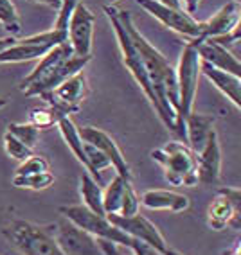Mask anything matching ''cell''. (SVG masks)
Segmentation results:
<instances>
[{"label":"cell","instance_id":"cell-1","mask_svg":"<svg viewBox=\"0 0 241 255\" xmlns=\"http://www.w3.org/2000/svg\"><path fill=\"white\" fill-rule=\"evenodd\" d=\"M115 11H117L119 20L123 22L128 34L132 38L133 45L137 47L139 54H141L142 65H144L146 74L150 78L151 87L155 90V96L159 99L160 110H162L160 121L166 124L168 129L175 131V117H177V110H178L177 70H175L173 65L169 63V59L159 49H155L150 41L142 36L139 27L133 22L132 14L123 9H115Z\"/></svg>","mask_w":241,"mask_h":255},{"label":"cell","instance_id":"cell-2","mask_svg":"<svg viewBox=\"0 0 241 255\" xmlns=\"http://www.w3.org/2000/svg\"><path fill=\"white\" fill-rule=\"evenodd\" d=\"M177 85H178V110L175 117V133L186 140V123L187 115L193 112V105L196 99L198 81L202 76V58L196 47L187 41L182 49L177 69Z\"/></svg>","mask_w":241,"mask_h":255},{"label":"cell","instance_id":"cell-3","mask_svg":"<svg viewBox=\"0 0 241 255\" xmlns=\"http://www.w3.org/2000/svg\"><path fill=\"white\" fill-rule=\"evenodd\" d=\"M151 158L162 165L164 176L171 185L195 187L198 185L196 176V153L186 142H168L164 147L151 151Z\"/></svg>","mask_w":241,"mask_h":255},{"label":"cell","instance_id":"cell-4","mask_svg":"<svg viewBox=\"0 0 241 255\" xmlns=\"http://www.w3.org/2000/svg\"><path fill=\"white\" fill-rule=\"evenodd\" d=\"M2 234L22 255H63L56 245L50 227L13 219L2 228Z\"/></svg>","mask_w":241,"mask_h":255},{"label":"cell","instance_id":"cell-5","mask_svg":"<svg viewBox=\"0 0 241 255\" xmlns=\"http://www.w3.org/2000/svg\"><path fill=\"white\" fill-rule=\"evenodd\" d=\"M105 13H106V16H108L110 23H112V29H114V32H115V38H117L119 49H121V56H123V63L126 65V69L130 70V74L133 76V79L137 81V85L141 87V90L144 92V96L148 97V101H150L151 106L155 108L157 115L160 117V115H162V110H160L159 99H157V96H155V90H153V87H151L150 78H148V74H146V69H144V65H142V59H141V54H139V50H137V47L133 45L132 38H130V34H128V31L123 25V22L119 20L115 7L106 5Z\"/></svg>","mask_w":241,"mask_h":255},{"label":"cell","instance_id":"cell-6","mask_svg":"<svg viewBox=\"0 0 241 255\" xmlns=\"http://www.w3.org/2000/svg\"><path fill=\"white\" fill-rule=\"evenodd\" d=\"M59 212L63 214V218H67L68 221H72L74 225H77V227L83 228V230H87V232L92 234L94 237L112 241L130 252H132L133 245H135V241H137L135 237L128 236L121 228L115 227L106 216L96 214V212H92V210L87 209L85 205L59 207Z\"/></svg>","mask_w":241,"mask_h":255},{"label":"cell","instance_id":"cell-7","mask_svg":"<svg viewBox=\"0 0 241 255\" xmlns=\"http://www.w3.org/2000/svg\"><path fill=\"white\" fill-rule=\"evenodd\" d=\"M87 94V76H85L83 70H79V72H76L68 79H65L61 85H58L50 92L40 96V99L45 101V105L50 110H54L59 117H68L70 114L79 112Z\"/></svg>","mask_w":241,"mask_h":255},{"label":"cell","instance_id":"cell-8","mask_svg":"<svg viewBox=\"0 0 241 255\" xmlns=\"http://www.w3.org/2000/svg\"><path fill=\"white\" fill-rule=\"evenodd\" d=\"M207 225L211 230L222 232L227 227H241V191L238 187H222L207 209Z\"/></svg>","mask_w":241,"mask_h":255},{"label":"cell","instance_id":"cell-9","mask_svg":"<svg viewBox=\"0 0 241 255\" xmlns=\"http://www.w3.org/2000/svg\"><path fill=\"white\" fill-rule=\"evenodd\" d=\"M49 227L63 255H103L97 237L68 221L67 218Z\"/></svg>","mask_w":241,"mask_h":255},{"label":"cell","instance_id":"cell-10","mask_svg":"<svg viewBox=\"0 0 241 255\" xmlns=\"http://www.w3.org/2000/svg\"><path fill=\"white\" fill-rule=\"evenodd\" d=\"M137 5H141L146 13H150L153 18L159 20L164 27L189 38V40H200L202 27L200 22L195 20L191 14H187L184 9H175L166 4H160L159 0H135Z\"/></svg>","mask_w":241,"mask_h":255},{"label":"cell","instance_id":"cell-11","mask_svg":"<svg viewBox=\"0 0 241 255\" xmlns=\"http://www.w3.org/2000/svg\"><path fill=\"white\" fill-rule=\"evenodd\" d=\"M94 22L96 16L85 4L76 5L72 16L68 20L67 41L72 47L74 56L87 58L92 56V41H94Z\"/></svg>","mask_w":241,"mask_h":255},{"label":"cell","instance_id":"cell-12","mask_svg":"<svg viewBox=\"0 0 241 255\" xmlns=\"http://www.w3.org/2000/svg\"><path fill=\"white\" fill-rule=\"evenodd\" d=\"M106 218L117 228H121L123 232H126L128 236L135 237L139 241L148 243L150 246H153L155 250H159L160 254L168 248L166 237L162 236L159 227L155 223H151L150 219L144 218L142 214L130 216V218H124V216H119V214H108Z\"/></svg>","mask_w":241,"mask_h":255},{"label":"cell","instance_id":"cell-13","mask_svg":"<svg viewBox=\"0 0 241 255\" xmlns=\"http://www.w3.org/2000/svg\"><path fill=\"white\" fill-rule=\"evenodd\" d=\"M77 131H79V137H81L83 142H87L90 146L97 147L101 153H105V155L108 156L110 164L117 171L119 176L126 178V180H132V171H130V165H128L126 158H124L123 151L119 149L117 142L110 137L108 133L103 131L101 128H96V126L77 128Z\"/></svg>","mask_w":241,"mask_h":255},{"label":"cell","instance_id":"cell-14","mask_svg":"<svg viewBox=\"0 0 241 255\" xmlns=\"http://www.w3.org/2000/svg\"><path fill=\"white\" fill-rule=\"evenodd\" d=\"M196 176L202 185H214L222 176V149L216 129L211 131L200 153H196Z\"/></svg>","mask_w":241,"mask_h":255},{"label":"cell","instance_id":"cell-15","mask_svg":"<svg viewBox=\"0 0 241 255\" xmlns=\"http://www.w3.org/2000/svg\"><path fill=\"white\" fill-rule=\"evenodd\" d=\"M90 58L92 56H87V58L72 56V58H68L67 61H63L61 65H58L54 70H50L45 78H41L40 81H36L34 85H31V87H27L22 92L29 97L31 96H38V97L43 96V94H47V92H50L52 88L58 87V85H61L65 79H68L70 76H74L76 72H79V70L85 69V65L90 61Z\"/></svg>","mask_w":241,"mask_h":255},{"label":"cell","instance_id":"cell-16","mask_svg":"<svg viewBox=\"0 0 241 255\" xmlns=\"http://www.w3.org/2000/svg\"><path fill=\"white\" fill-rule=\"evenodd\" d=\"M191 43L196 47L198 54H200L202 61L214 69L218 70H225V72L241 74V63L236 56L232 54L227 47L220 45L216 41H213L211 38H204V40H191Z\"/></svg>","mask_w":241,"mask_h":255},{"label":"cell","instance_id":"cell-17","mask_svg":"<svg viewBox=\"0 0 241 255\" xmlns=\"http://www.w3.org/2000/svg\"><path fill=\"white\" fill-rule=\"evenodd\" d=\"M202 27V38H218L223 34H229L236 27H240V4L236 2H227L222 9L211 16L209 20L200 22Z\"/></svg>","mask_w":241,"mask_h":255},{"label":"cell","instance_id":"cell-18","mask_svg":"<svg viewBox=\"0 0 241 255\" xmlns=\"http://www.w3.org/2000/svg\"><path fill=\"white\" fill-rule=\"evenodd\" d=\"M72 56H74L72 47L68 45V41H63V43L52 47L45 56H41L38 65L32 69V72L29 74L27 78L22 79L20 90H25L27 87H31V85H34L36 81H40L41 78H45L50 70H54L58 65H61L63 61H67L68 58H72Z\"/></svg>","mask_w":241,"mask_h":255},{"label":"cell","instance_id":"cell-19","mask_svg":"<svg viewBox=\"0 0 241 255\" xmlns=\"http://www.w3.org/2000/svg\"><path fill=\"white\" fill-rule=\"evenodd\" d=\"M141 205L150 210H171V212H184L191 207V201L186 194L164 189H150L141 198Z\"/></svg>","mask_w":241,"mask_h":255},{"label":"cell","instance_id":"cell-20","mask_svg":"<svg viewBox=\"0 0 241 255\" xmlns=\"http://www.w3.org/2000/svg\"><path fill=\"white\" fill-rule=\"evenodd\" d=\"M202 74L213 83L214 87L222 92L223 96L231 101L238 110L241 108V78L236 74L225 72L211 67V65L202 61Z\"/></svg>","mask_w":241,"mask_h":255},{"label":"cell","instance_id":"cell-21","mask_svg":"<svg viewBox=\"0 0 241 255\" xmlns=\"http://www.w3.org/2000/svg\"><path fill=\"white\" fill-rule=\"evenodd\" d=\"M52 45H45V43H32L29 38H22V40H14L9 47L0 50V65L5 63H23V61H32V59H40L41 56H45Z\"/></svg>","mask_w":241,"mask_h":255},{"label":"cell","instance_id":"cell-22","mask_svg":"<svg viewBox=\"0 0 241 255\" xmlns=\"http://www.w3.org/2000/svg\"><path fill=\"white\" fill-rule=\"evenodd\" d=\"M184 128H186V144L195 153H200L202 147L207 142V138H209L211 131L214 129V117L213 115L191 112V114L187 115Z\"/></svg>","mask_w":241,"mask_h":255},{"label":"cell","instance_id":"cell-23","mask_svg":"<svg viewBox=\"0 0 241 255\" xmlns=\"http://www.w3.org/2000/svg\"><path fill=\"white\" fill-rule=\"evenodd\" d=\"M79 194H81L83 205L96 212L99 216L105 214V207H103V187L96 178H92L88 173L81 174L79 178Z\"/></svg>","mask_w":241,"mask_h":255},{"label":"cell","instance_id":"cell-24","mask_svg":"<svg viewBox=\"0 0 241 255\" xmlns=\"http://www.w3.org/2000/svg\"><path fill=\"white\" fill-rule=\"evenodd\" d=\"M56 126H58V129H59V133H61L63 140L67 142V146L70 147V151L74 153V156H76V158L83 164V167L90 173V165H88L87 153H85V144H83L81 137H79V131H77L76 124L72 123V119H70V117H61Z\"/></svg>","mask_w":241,"mask_h":255},{"label":"cell","instance_id":"cell-25","mask_svg":"<svg viewBox=\"0 0 241 255\" xmlns=\"http://www.w3.org/2000/svg\"><path fill=\"white\" fill-rule=\"evenodd\" d=\"M128 182L132 180H126L123 176H115L112 182L106 185V189H103V207H105V214H119L121 210V201H123L124 194V187Z\"/></svg>","mask_w":241,"mask_h":255},{"label":"cell","instance_id":"cell-26","mask_svg":"<svg viewBox=\"0 0 241 255\" xmlns=\"http://www.w3.org/2000/svg\"><path fill=\"white\" fill-rule=\"evenodd\" d=\"M54 183V174L49 171L38 174H29V176H13V185L18 189H31V191H43L49 189Z\"/></svg>","mask_w":241,"mask_h":255},{"label":"cell","instance_id":"cell-27","mask_svg":"<svg viewBox=\"0 0 241 255\" xmlns=\"http://www.w3.org/2000/svg\"><path fill=\"white\" fill-rule=\"evenodd\" d=\"M0 23L4 29L13 34H18L22 31V22H20V14L16 11V5L11 0H0Z\"/></svg>","mask_w":241,"mask_h":255},{"label":"cell","instance_id":"cell-28","mask_svg":"<svg viewBox=\"0 0 241 255\" xmlns=\"http://www.w3.org/2000/svg\"><path fill=\"white\" fill-rule=\"evenodd\" d=\"M7 131L14 135L20 142H23L29 149H34L40 140V129L29 123H11L7 124Z\"/></svg>","mask_w":241,"mask_h":255},{"label":"cell","instance_id":"cell-29","mask_svg":"<svg viewBox=\"0 0 241 255\" xmlns=\"http://www.w3.org/2000/svg\"><path fill=\"white\" fill-rule=\"evenodd\" d=\"M59 115L56 114L54 110H50L49 106L45 108H32L29 112V124H32L38 129H47V128H52L54 124H58Z\"/></svg>","mask_w":241,"mask_h":255},{"label":"cell","instance_id":"cell-30","mask_svg":"<svg viewBox=\"0 0 241 255\" xmlns=\"http://www.w3.org/2000/svg\"><path fill=\"white\" fill-rule=\"evenodd\" d=\"M4 149H5V155L9 156V158L18 160V162H23V160H27L32 155V149H29L23 142H20L9 131L4 133Z\"/></svg>","mask_w":241,"mask_h":255},{"label":"cell","instance_id":"cell-31","mask_svg":"<svg viewBox=\"0 0 241 255\" xmlns=\"http://www.w3.org/2000/svg\"><path fill=\"white\" fill-rule=\"evenodd\" d=\"M45 171H49V162L41 155H31L27 160L20 162L14 176H29V174L45 173Z\"/></svg>","mask_w":241,"mask_h":255},{"label":"cell","instance_id":"cell-32","mask_svg":"<svg viewBox=\"0 0 241 255\" xmlns=\"http://www.w3.org/2000/svg\"><path fill=\"white\" fill-rule=\"evenodd\" d=\"M139 207H141V200L137 196L135 189H133L132 182H128L124 187V194L123 201H121V210H119V216H124V218H130V216L139 214Z\"/></svg>","mask_w":241,"mask_h":255},{"label":"cell","instance_id":"cell-33","mask_svg":"<svg viewBox=\"0 0 241 255\" xmlns=\"http://www.w3.org/2000/svg\"><path fill=\"white\" fill-rule=\"evenodd\" d=\"M77 4H79V0H61V4H59V7H58V18H56V23H54L56 31L67 32L68 20L72 16Z\"/></svg>","mask_w":241,"mask_h":255},{"label":"cell","instance_id":"cell-34","mask_svg":"<svg viewBox=\"0 0 241 255\" xmlns=\"http://www.w3.org/2000/svg\"><path fill=\"white\" fill-rule=\"evenodd\" d=\"M180 2H182V9L187 14H191V16L198 11V7L202 4V0H180Z\"/></svg>","mask_w":241,"mask_h":255},{"label":"cell","instance_id":"cell-35","mask_svg":"<svg viewBox=\"0 0 241 255\" xmlns=\"http://www.w3.org/2000/svg\"><path fill=\"white\" fill-rule=\"evenodd\" d=\"M32 4H41V5H47V7H52V9H58L59 4H61V0H29Z\"/></svg>","mask_w":241,"mask_h":255},{"label":"cell","instance_id":"cell-36","mask_svg":"<svg viewBox=\"0 0 241 255\" xmlns=\"http://www.w3.org/2000/svg\"><path fill=\"white\" fill-rule=\"evenodd\" d=\"M159 2L169 5V7H175V9H182V2L180 0H159Z\"/></svg>","mask_w":241,"mask_h":255},{"label":"cell","instance_id":"cell-37","mask_svg":"<svg viewBox=\"0 0 241 255\" xmlns=\"http://www.w3.org/2000/svg\"><path fill=\"white\" fill-rule=\"evenodd\" d=\"M162 255H184V254H180L178 250H175V248H169V246H168V248L162 252Z\"/></svg>","mask_w":241,"mask_h":255},{"label":"cell","instance_id":"cell-38","mask_svg":"<svg viewBox=\"0 0 241 255\" xmlns=\"http://www.w3.org/2000/svg\"><path fill=\"white\" fill-rule=\"evenodd\" d=\"M240 243L241 241H236V246H234V250H232L231 254H227V255H240Z\"/></svg>","mask_w":241,"mask_h":255},{"label":"cell","instance_id":"cell-39","mask_svg":"<svg viewBox=\"0 0 241 255\" xmlns=\"http://www.w3.org/2000/svg\"><path fill=\"white\" fill-rule=\"evenodd\" d=\"M5 105H7V101H5L4 97H0V108H4Z\"/></svg>","mask_w":241,"mask_h":255},{"label":"cell","instance_id":"cell-40","mask_svg":"<svg viewBox=\"0 0 241 255\" xmlns=\"http://www.w3.org/2000/svg\"><path fill=\"white\" fill-rule=\"evenodd\" d=\"M115 2H119V0H108V4H115Z\"/></svg>","mask_w":241,"mask_h":255},{"label":"cell","instance_id":"cell-41","mask_svg":"<svg viewBox=\"0 0 241 255\" xmlns=\"http://www.w3.org/2000/svg\"><path fill=\"white\" fill-rule=\"evenodd\" d=\"M232 2H236V4H240V0H232Z\"/></svg>","mask_w":241,"mask_h":255},{"label":"cell","instance_id":"cell-42","mask_svg":"<svg viewBox=\"0 0 241 255\" xmlns=\"http://www.w3.org/2000/svg\"><path fill=\"white\" fill-rule=\"evenodd\" d=\"M132 255H133V254H132Z\"/></svg>","mask_w":241,"mask_h":255}]
</instances>
